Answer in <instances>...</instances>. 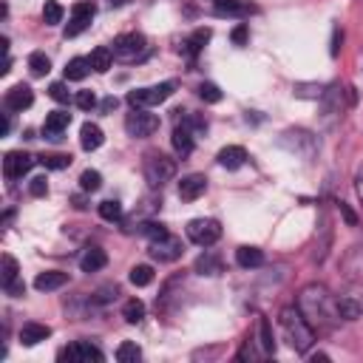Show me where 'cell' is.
Wrapping results in <instances>:
<instances>
[{"label":"cell","mask_w":363,"mask_h":363,"mask_svg":"<svg viewBox=\"0 0 363 363\" xmlns=\"http://www.w3.org/2000/svg\"><path fill=\"white\" fill-rule=\"evenodd\" d=\"M3 289H6V293H9V295H12V298H20V295H23V293H26V284H23V281H20V278H17V281H12V284H6V287H3Z\"/></svg>","instance_id":"obj_49"},{"label":"cell","mask_w":363,"mask_h":363,"mask_svg":"<svg viewBox=\"0 0 363 363\" xmlns=\"http://www.w3.org/2000/svg\"><path fill=\"white\" fill-rule=\"evenodd\" d=\"M216 159H219V165L227 167V171H238V167L247 162V151L241 148V145H227V148L219 151V156H216Z\"/></svg>","instance_id":"obj_19"},{"label":"cell","mask_w":363,"mask_h":363,"mask_svg":"<svg viewBox=\"0 0 363 363\" xmlns=\"http://www.w3.org/2000/svg\"><path fill=\"white\" fill-rule=\"evenodd\" d=\"M74 207H77V210H83V207H85V202H83V196H74Z\"/></svg>","instance_id":"obj_54"},{"label":"cell","mask_w":363,"mask_h":363,"mask_svg":"<svg viewBox=\"0 0 363 363\" xmlns=\"http://www.w3.org/2000/svg\"><path fill=\"white\" fill-rule=\"evenodd\" d=\"M74 103H77V108L91 111V108H96V94H94V91H80V94L74 96Z\"/></svg>","instance_id":"obj_44"},{"label":"cell","mask_w":363,"mask_h":363,"mask_svg":"<svg viewBox=\"0 0 363 363\" xmlns=\"http://www.w3.org/2000/svg\"><path fill=\"white\" fill-rule=\"evenodd\" d=\"M355 190H357V199L363 202V162H360V167L355 171Z\"/></svg>","instance_id":"obj_50"},{"label":"cell","mask_w":363,"mask_h":363,"mask_svg":"<svg viewBox=\"0 0 363 363\" xmlns=\"http://www.w3.org/2000/svg\"><path fill=\"white\" fill-rule=\"evenodd\" d=\"M60 360H68V363H103L105 360V355H103V349L100 346H94V344H88V341H77V344H71V346H65V349H60V355H57Z\"/></svg>","instance_id":"obj_11"},{"label":"cell","mask_w":363,"mask_h":363,"mask_svg":"<svg viewBox=\"0 0 363 363\" xmlns=\"http://www.w3.org/2000/svg\"><path fill=\"white\" fill-rule=\"evenodd\" d=\"M298 309L304 312V318L309 321L312 329L329 332L341 315H338V304L332 298V293L324 284H307L298 293Z\"/></svg>","instance_id":"obj_1"},{"label":"cell","mask_w":363,"mask_h":363,"mask_svg":"<svg viewBox=\"0 0 363 363\" xmlns=\"http://www.w3.org/2000/svg\"><path fill=\"white\" fill-rule=\"evenodd\" d=\"M341 213H344V219H346L349 225H357V219H355V213H352V210H349V207H346L344 202H341Z\"/></svg>","instance_id":"obj_51"},{"label":"cell","mask_w":363,"mask_h":363,"mask_svg":"<svg viewBox=\"0 0 363 363\" xmlns=\"http://www.w3.org/2000/svg\"><path fill=\"white\" fill-rule=\"evenodd\" d=\"M349 103H352V96H349V88H346V85L335 83V85L324 88V94H321V114H324V123H326V125H335L338 119L346 114Z\"/></svg>","instance_id":"obj_4"},{"label":"cell","mask_w":363,"mask_h":363,"mask_svg":"<svg viewBox=\"0 0 363 363\" xmlns=\"http://www.w3.org/2000/svg\"><path fill=\"white\" fill-rule=\"evenodd\" d=\"M114 57L123 60V63H134V60H142L145 54H148V40H145L142 34L131 32V34H119L114 40Z\"/></svg>","instance_id":"obj_6"},{"label":"cell","mask_w":363,"mask_h":363,"mask_svg":"<svg viewBox=\"0 0 363 363\" xmlns=\"http://www.w3.org/2000/svg\"><path fill=\"white\" fill-rule=\"evenodd\" d=\"M119 298V287L116 284H105V287H100L96 293L91 295V304L94 307H105V304H114Z\"/></svg>","instance_id":"obj_31"},{"label":"cell","mask_w":363,"mask_h":363,"mask_svg":"<svg viewBox=\"0 0 363 363\" xmlns=\"http://www.w3.org/2000/svg\"><path fill=\"white\" fill-rule=\"evenodd\" d=\"M278 145H281L284 151L293 154V156L304 159V162H309L312 156L318 154V139H315V134L301 131V128H295V131H284Z\"/></svg>","instance_id":"obj_5"},{"label":"cell","mask_w":363,"mask_h":363,"mask_svg":"<svg viewBox=\"0 0 363 363\" xmlns=\"http://www.w3.org/2000/svg\"><path fill=\"white\" fill-rule=\"evenodd\" d=\"M309 360H312V363H318V360H329V355H324V352H315V355H312Z\"/></svg>","instance_id":"obj_53"},{"label":"cell","mask_w":363,"mask_h":363,"mask_svg":"<svg viewBox=\"0 0 363 363\" xmlns=\"http://www.w3.org/2000/svg\"><path fill=\"white\" fill-rule=\"evenodd\" d=\"M108 264V256L103 247H85V253L80 256V270L83 273H96V270H103Z\"/></svg>","instance_id":"obj_21"},{"label":"cell","mask_w":363,"mask_h":363,"mask_svg":"<svg viewBox=\"0 0 363 363\" xmlns=\"http://www.w3.org/2000/svg\"><path fill=\"white\" fill-rule=\"evenodd\" d=\"M65 281H68L65 273H60V270H45V273H40V276L34 278V287L40 289V293H52V289L65 287Z\"/></svg>","instance_id":"obj_24"},{"label":"cell","mask_w":363,"mask_h":363,"mask_svg":"<svg viewBox=\"0 0 363 363\" xmlns=\"http://www.w3.org/2000/svg\"><path fill=\"white\" fill-rule=\"evenodd\" d=\"M293 91H295V96H312V100H321V94H324L321 85H304V83H298Z\"/></svg>","instance_id":"obj_45"},{"label":"cell","mask_w":363,"mask_h":363,"mask_svg":"<svg viewBox=\"0 0 363 363\" xmlns=\"http://www.w3.org/2000/svg\"><path fill=\"white\" fill-rule=\"evenodd\" d=\"M247 37H250V29L245 26V23H238V26L233 29V43H236V45H245Z\"/></svg>","instance_id":"obj_48"},{"label":"cell","mask_w":363,"mask_h":363,"mask_svg":"<svg viewBox=\"0 0 363 363\" xmlns=\"http://www.w3.org/2000/svg\"><path fill=\"white\" fill-rule=\"evenodd\" d=\"M278 321H281V332L287 338V344L295 352H307L312 344H315V329L309 326V321L304 318V312L298 307H284Z\"/></svg>","instance_id":"obj_2"},{"label":"cell","mask_w":363,"mask_h":363,"mask_svg":"<svg viewBox=\"0 0 363 363\" xmlns=\"http://www.w3.org/2000/svg\"><path fill=\"white\" fill-rule=\"evenodd\" d=\"M335 304H338L341 321H357L363 315V301L357 295H341V298H335Z\"/></svg>","instance_id":"obj_20"},{"label":"cell","mask_w":363,"mask_h":363,"mask_svg":"<svg viewBox=\"0 0 363 363\" xmlns=\"http://www.w3.org/2000/svg\"><path fill=\"white\" fill-rule=\"evenodd\" d=\"M3 103H6V108H9V111H26V108L34 103V91H32L29 85L17 83V85H12V88L6 91Z\"/></svg>","instance_id":"obj_15"},{"label":"cell","mask_w":363,"mask_h":363,"mask_svg":"<svg viewBox=\"0 0 363 363\" xmlns=\"http://www.w3.org/2000/svg\"><path fill=\"white\" fill-rule=\"evenodd\" d=\"M32 165H34V156L23 154V151H12V154H6V159H3V174H6L9 179H23V176L32 171Z\"/></svg>","instance_id":"obj_12"},{"label":"cell","mask_w":363,"mask_h":363,"mask_svg":"<svg viewBox=\"0 0 363 363\" xmlns=\"http://www.w3.org/2000/svg\"><path fill=\"white\" fill-rule=\"evenodd\" d=\"M196 273L199 276H219L222 273V256L213 253V250H205L196 258Z\"/></svg>","instance_id":"obj_25"},{"label":"cell","mask_w":363,"mask_h":363,"mask_svg":"<svg viewBox=\"0 0 363 363\" xmlns=\"http://www.w3.org/2000/svg\"><path fill=\"white\" fill-rule=\"evenodd\" d=\"M111 3H116V6H119V3H125V0H111Z\"/></svg>","instance_id":"obj_55"},{"label":"cell","mask_w":363,"mask_h":363,"mask_svg":"<svg viewBox=\"0 0 363 363\" xmlns=\"http://www.w3.org/2000/svg\"><path fill=\"white\" fill-rule=\"evenodd\" d=\"M199 96L205 103H222V91H219V85H213V83H202L199 85Z\"/></svg>","instance_id":"obj_41"},{"label":"cell","mask_w":363,"mask_h":363,"mask_svg":"<svg viewBox=\"0 0 363 363\" xmlns=\"http://www.w3.org/2000/svg\"><path fill=\"white\" fill-rule=\"evenodd\" d=\"M20 278V267H17V261L12 256H3V287L17 281Z\"/></svg>","instance_id":"obj_42"},{"label":"cell","mask_w":363,"mask_h":363,"mask_svg":"<svg viewBox=\"0 0 363 363\" xmlns=\"http://www.w3.org/2000/svg\"><path fill=\"white\" fill-rule=\"evenodd\" d=\"M88 63H91V68L96 71V74H105V71L114 65V52L105 45H96L91 52V57H88Z\"/></svg>","instance_id":"obj_26"},{"label":"cell","mask_w":363,"mask_h":363,"mask_svg":"<svg viewBox=\"0 0 363 363\" xmlns=\"http://www.w3.org/2000/svg\"><path fill=\"white\" fill-rule=\"evenodd\" d=\"M80 145H83L85 151H96L103 145V128L94 125V123H85L80 128Z\"/></svg>","instance_id":"obj_28"},{"label":"cell","mask_w":363,"mask_h":363,"mask_svg":"<svg viewBox=\"0 0 363 363\" xmlns=\"http://www.w3.org/2000/svg\"><path fill=\"white\" fill-rule=\"evenodd\" d=\"M139 357H142V349L136 344H131V341L119 344V349H116V360L119 363H136Z\"/></svg>","instance_id":"obj_37"},{"label":"cell","mask_w":363,"mask_h":363,"mask_svg":"<svg viewBox=\"0 0 363 363\" xmlns=\"http://www.w3.org/2000/svg\"><path fill=\"white\" fill-rule=\"evenodd\" d=\"M91 71V63H88V57H74L68 65H65V80H74V83H80V80H85V74Z\"/></svg>","instance_id":"obj_30"},{"label":"cell","mask_w":363,"mask_h":363,"mask_svg":"<svg viewBox=\"0 0 363 363\" xmlns=\"http://www.w3.org/2000/svg\"><path fill=\"white\" fill-rule=\"evenodd\" d=\"M128 278H131V284H134V287H148V284L154 281V270L148 267V264H136V267L131 270V276H128Z\"/></svg>","instance_id":"obj_36"},{"label":"cell","mask_w":363,"mask_h":363,"mask_svg":"<svg viewBox=\"0 0 363 363\" xmlns=\"http://www.w3.org/2000/svg\"><path fill=\"white\" fill-rule=\"evenodd\" d=\"M29 71L34 77H45L48 71H52V60H48L43 52H32L29 54Z\"/></svg>","instance_id":"obj_32"},{"label":"cell","mask_w":363,"mask_h":363,"mask_svg":"<svg viewBox=\"0 0 363 363\" xmlns=\"http://www.w3.org/2000/svg\"><path fill=\"white\" fill-rule=\"evenodd\" d=\"M123 318H125L128 324H142V318H145V304H142L139 298L125 301V307H123Z\"/></svg>","instance_id":"obj_33"},{"label":"cell","mask_w":363,"mask_h":363,"mask_svg":"<svg viewBox=\"0 0 363 363\" xmlns=\"http://www.w3.org/2000/svg\"><path fill=\"white\" fill-rule=\"evenodd\" d=\"M40 162L48 167V171H63V167L71 165V156L68 154H45V156H40Z\"/></svg>","instance_id":"obj_39"},{"label":"cell","mask_w":363,"mask_h":363,"mask_svg":"<svg viewBox=\"0 0 363 363\" xmlns=\"http://www.w3.org/2000/svg\"><path fill=\"white\" fill-rule=\"evenodd\" d=\"M142 174H145V179H148L151 187H165L167 182H174V176H176V162L171 156L154 151V154L145 156Z\"/></svg>","instance_id":"obj_3"},{"label":"cell","mask_w":363,"mask_h":363,"mask_svg":"<svg viewBox=\"0 0 363 363\" xmlns=\"http://www.w3.org/2000/svg\"><path fill=\"white\" fill-rule=\"evenodd\" d=\"M187 238L199 247H210L222 238V227L216 219H193L187 222Z\"/></svg>","instance_id":"obj_9"},{"label":"cell","mask_w":363,"mask_h":363,"mask_svg":"<svg viewBox=\"0 0 363 363\" xmlns=\"http://www.w3.org/2000/svg\"><path fill=\"white\" fill-rule=\"evenodd\" d=\"M116 108V100H114V96H108V100L103 103V111H114Z\"/></svg>","instance_id":"obj_52"},{"label":"cell","mask_w":363,"mask_h":363,"mask_svg":"<svg viewBox=\"0 0 363 363\" xmlns=\"http://www.w3.org/2000/svg\"><path fill=\"white\" fill-rule=\"evenodd\" d=\"M48 96H52V100H57V103H68V88H65V83H52V85H48Z\"/></svg>","instance_id":"obj_46"},{"label":"cell","mask_w":363,"mask_h":363,"mask_svg":"<svg viewBox=\"0 0 363 363\" xmlns=\"http://www.w3.org/2000/svg\"><path fill=\"white\" fill-rule=\"evenodd\" d=\"M48 335H52V326L29 321V324H23V329H20V344L23 346H37L40 341H45Z\"/></svg>","instance_id":"obj_18"},{"label":"cell","mask_w":363,"mask_h":363,"mask_svg":"<svg viewBox=\"0 0 363 363\" xmlns=\"http://www.w3.org/2000/svg\"><path fill=\"white\" fill-rule=\"evenodd\" d=\"M236 261H238V267H245V270H256L264 264V253L258 247H238L236 250Z\"/></svg>","instance_id":"obj_27"},{"label":"cell","mask_w":363,"mask_h":363,"mask_svg":"<svg viewBox=\"0 0 363 363\" xmlns=\"http://www.w3.org/2000/svg\"><path fill=\"white\" fill-rule=\"evenodd\" d=\"M100 187H103V176L100 174H96V171H83V176H80V190L83 193H94Z\"/></svg>","instance_id":"obj_40"},{"label":"cell","mask_w":363,"mask_h":363,"mask_svg":"<svg viewBox=\"0 0 363 363\" xmlns=\"http://www.w3.org/2000/svg\"><path fill=\"white\" fill-rule=\"evenodd\" d=\"M148 253H151L156 261H162V264H171V261H179V258H182L185 247H182V238H179V236L165 233L162 238H154V241H151Z\"/></svg>","instance_id":"obj_10"},{"label":"cell","mask_w":363,"mask_h":363,"mask_svg":"<svg viewBox=\"0 0 363 363\" xmlns=\"http://www.w3.org/2000/svg\"><path fill=\"white\" fill-rule=\"evenodd\" d=\"M258 346L264 355H273L276 352V338H273V326L267 318H261L258 321Z\"/></svg>","instance_id":"obj_29"},{"label":"cell","mask_w":363,"mask_h":363,"mask_svg":"<svg viewBox=\"0 0 363 363\" xmlns=\"http://www.w3.org/2000/svg\"><path fill=\"white\" fill-rule=\"evenodd\" d=\"M174 91H176V83L167 80V83H159V85H151V88H136V91H131L128 94V103L134 108H154V105L165 103Z\"/></svg>","instance_id":"obj_7"},{"label":"cell","mask_w":363,"mask_h":363,"mask_svg":"<svg viewBox=\"0 0 363 363\" xmlns=\"http://www.w3.org/2000/svg\"><path fill=\"white\" fill-rule=\"evenodd\" d=\"M29 190H32V196H45V193H48V182H45V176H34L32 179V185H29Z\"/></svg>","instance_id":"obj_47"},{"label":"cell","mask_w":363,"mask_h":363,"mask_svg":"<svg viewBox=\"0 0 363 363\" xmlns=\"http://www.w3.org/2000/svg\"><path fill=\"white\" fill-rule=\"evenodd\" d=\"M43 20H45V26H57V23H63V6L57 3V0H45Z\"/></svg>","instance_id":"obj_35"},{"label":"cell","mask_w":363,"mask_h":363,"mask_svg":"<svg viewBox=\"0 0 363 363\" xmlns=\"http://www.w3.org/2000/svg\"><path fill=\"white\" fill-rule=\"evenodd\" d=\"M94 3H77L74 9H71V23H68V29H65V37H77L80 32H85L91 26V20H94Z\"/></svg>","instance_id":"obj_13"},{"label":"cell","mask_w":363,"mask_h":363,"mask_svg":"<svg viewBox=\"0 0 363 363\" xmlns=\"http://www.w3.org/2000/svg\"><path fill=\"white\" fill-rule=\"evenodd\" d=\"M205 190H207V179L202 174H190L179 182V199L182 202H196L199 196H205Z\"/></svg>","instance_id":"obj_16"},{"label":"cell","mask_w":363,"mask_h":363,"mask_svg":"<svg viewBox=\"0 0 363 363\" xmlns=\"http://www.w3.org/2000/svg\"><path fill=\"white\" fill-rule=\"evenodd\" d=\"M207 40H210V29H196V32L190 34V40L185 43V52H187V54H199L202 45H205Z\"/></svg>","instance_id":"obj_34"},{"label":"cell","mask_w":363,"mask_h":363,"mask_svg":"<svg viewBox=\"0 0 363 363\" xmlns=\"http://www.w3.org/2000/svg\"><path fill=\"white\" fill-rule=\"evenodd\" d=\"M174 151L185 159V156H190L193 154V128L187 125V123H182V125H176L174 128Z\"/></svg>","instance_id":"obj_22"},{"label":"cell","mask_w":363,"mask_h":363,"mask_svg":"<svg viewBox=\"0 0 363 363\" xmlns=\"http://www.w3.org/2000/svg\"><path fill=\"white\" fill-rule=\"evenodd\" d=\"M207 9L213 14H219V17H245L253 12L250 3H245V0H205Z\"/></svg>","instance_id":"obj_14"},{"label":"cell","mask_w":363,"mask_h":363,"mask_svg":"<svg viewBox=\"0 0 363 363\" xmlns=\"http://www.w3.org/2000/svg\"><path fill=\"white\" fill-rule=\"evenodd\" d=\"M71 125V114H65V111H52L45 116V125H43V134H45V139H60L63 136V131Z\"/></svg>","instance_id":"obj_17"},{"label":"cell","mask_w":363,"mask_h":363,"mask_svg":"<svg viewBox=\"0 0 363 363\" xmlns=\"http://www.w3.org/2000/svg\"><path fill=\"white\" fill-rule=\"evenodd\" d=\"M344 276L349 281H363V247H352L344 256Z\"/></svg>","instance_id":"obj_23"},{"label":"cell","mask_w":363,"mask_h":363,"mask_svg":"<svg viewBox=\"0 0 363 363\" xmlns=\"http://www.w3.org/2000/svg\"><path fill=\"white\" fill-rule=\"evenodd\" d=\"M156 128H159V116L151 114L148 108H134V111L125 116V131H128V136H134V139L151 136Z\"/></svg>","instance_id":"obj_8"},{"label":"cell","mask_w":363,"mask_h":363,"mask_svg":"<svg viewBox=\"0 0 363 363\" xmlns=\"http://www.w3.org/2000/svg\"><path fill=\"white\" fill-rule=\"evenodd\" d=\"M139 233L148 236V238L154 241V238H162L167 230H165V225H159V222H142V225H139Z\"/></svg>","instance_id":"obj_43"},{"label":"cell","mask_w":363,"mask_h":363,"mask_svg":"<svg viewBox=\"0 0 363 363\" xmlns=\"http://www.w3.org/2000/svg\"><path fill=\"white\" fill-rule=\"evenodd\" d=\"M100 216H103L105 222H119V219H123V205L114 202V199H105L100 205Z\"/></svg>","instance_id":"obj_38"}]
</instances>
